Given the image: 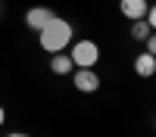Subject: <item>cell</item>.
<instances>
[{
    "label": "cell",
    "instance_id": "obj_1",
    "mask_svg": "<svg viewBox=\"0 0 156 137\" xmlns=\"http://www.w3.org/2000/svg\"><path fill=\"white\" fill-rule=\"evenodd\" d=\"M37 37H41V47L47 53H62V47H69V41H72V25L66 19L53 16L41 31H37Z\"/></svg>",
    "mask_w": 156,
    "mask_h": 137
},
{
    "label": "cell",
    "instance_id": "obj_2",
    "mask_svg": "<svg viewBox=\"0 0 156 137\" xmlns=\"http://www.w3.org/2000/svg\"><path fill=\"white\" fill-rule=\"evenodd\" d=\"M69 59H72V66H78V69H94L97 59H100V47L94 41H78L72 47V56Z\"/></svg>",
    "mask_w": 156,
    "mask_h": 137
},
{
    "label": "cell",
    "instance_id": "obj_3",
    "mask_svg": "<svg viewBox=\"0 0 156 137\" xmlns=\"http://www.w3.org/2000/svg\"><path fill=\"white\" fill-rule=\"evenodd\" d=\"M75 87H78V91H84V94H94L97 87H100L97 72H94V69H78V72H75Z\"/></svg>",
    "mask_w": 156,
    "mask_h": 137
},
{
    "label": "cell",
    "instance_id": "obj_4",
    "mask_svg": "<svg viewBox=\"0 0 156 137\" xmlns=\"http://www.w3.org/2000/svg\"><path fill=\"white\" fill-rule=\"evenodd\" d=\"M50 19H53V12H50V9H44V6H34V9H28V12H25V25H28L31 31H41Z\"/></svg>",
    "mask_w": 156,
    "mask_h": 137
},
{
    "label": "cell",
    "instance_id": "obj_5",
    "mask_svg": "<svg viewBox=\"0 0 156 137\" xmlns=\"http://www.w3.org/2000/svg\"><path fill=\"white\" fill-rule=\"evenodd\" d=\"M147 0H122V16L125 19H131V22H140L147 16Z\"/></svg>",
    "mask_w": 156,
    "mask_h": 137
},
{
    "label": "cell",
    "instance_id": "obj_6",
    "mask_svg": "<svg viewBox=\"0 0 156 137\" xmlns=\"http://www.w3.org/2000/svg\"><path fill=\"white\" fill-rule=\"evenodd\" d=\"M153 69H156V59H153V53L137 56V62H134V72H137V75H153Z\"/></svg>",
    "mask_w": 156,
    "mask_h": 137
},
{
    "label": "cell",
    "instance_id": "obj_7",
    "mask_svg": "<svg viewBox=\"0 0 156 137\" xmlns=\"http://www.w3.org/2000/svg\"><path fill=\"white\" fill-rule=\"evenodd\" d=\"M50 69H53L56 75H66V72H72V59H69V56H53Z\"/></svg>",
    "mask_w": 156,
    "mask_h": 137
},
{
    "label": "cell",
    "instance_id": "obj_8",
    "mask_svg": "<svg viewBox=\"0 0 156 137\" xmlns=\"http://www.w3.org/2000/svg\"><path fill=\"white\" fill-rule=\"evenodd\" d=\"M150 31V25H140V22H134V37H144Z\"/></svg>",
    "mask_w": 156,
    "mask_h": 137
},
{
    "label": "cell",
    "instance_id": "obj_9",
    "mask_svg": "<svg viewBox=\"0 0 156 137\" xmlns=\"http://www.w3.org/2000/svg\"><path fill=\"white\" fill-rule=\"evenodd\" d=\"M6 137H28V134H19V131H12V134H6Z\"/></svg>",
    "mask_w": 156,
    "mask_h": 137
},
{
    "label": "cell",
    "instance_id": "obj_10",
    "mask_svg": "<svg viewBox=\"0 0 156 137\" xmlns=\"http://www.w3.org/2000/svg\"><path fill=\"white\" fill-rule=\"evenodd\" d=\"M3 118H6V112H3V106H0V125H3Z\"/></svg>",
    "mask_w": 156,
    "mask_h": 137
}]
</instances>
